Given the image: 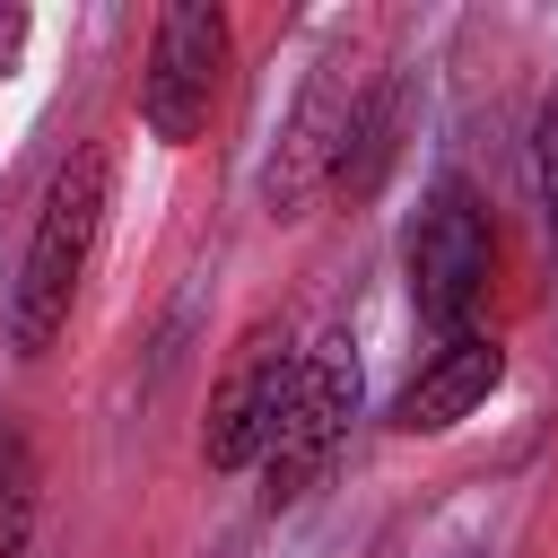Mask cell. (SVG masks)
Here are the masks:
<instances>
[{"label":"cell","instance_id":"7","mask_svg":"<svg viewBox=\"0 0 558 558\" xmlns=\"http://www.w3.org/2000/svg\"><path fill=\"white\" fill-rule=\"evenodd\" d=\"M506 384V349L488 340V331H462V340H436L427 357H418V375L392 392V410H384V427L392 436H445V427H462L488 392Z\"/></svg>","mask_w":558,"mask_h":558},{"label":"cell","instance_id":"10","mask_svg":"<svg viewBox=\"0 0 558 558\" xmlns=\"http://www.w3.org/2000/svg\"><path fill=\"white\" fill-rule=\"evenodd\" d=\"M26 35H35V9H0V78H17V61H26Z\"/></svg>","mask_w":558,"mask_h":558},{"label":"cell","instance_id":"11","mask_svg":"<svg viewBox=\"0 0 558 558\" xmlns=\"http://www.w3.org/2000/svg\"><path fill=\"white\" fill-rule=\"evenodd\" d=\"M453 558H480V549H453Z\"/></svg>","mask_w":558,"mask_h":558},{"label":"cell","instance_id":"5","mask_svg":"<svg viewBox=\"0 0 558 558\" xmlns=\"http://www.w3.org/2000/svg\"><path fill=\"white\" fill-rule=\"evenodd\" d=\"M296 366H305V349H296L288 314H262L235 340V357L209 392V418H201V462L209 471H262V453L279 436V410L296 392Z\"/></svg>","mask_w":558,"mask_h":558},{"label":"cell","instance_id":"2","mask_svg":"<svg viewBox=\"0 0 558 558\" xmlns=\"http://www.w3.org/2000/svg\"><path fill=\"white\" fill-rule=\"evenodd\" d=\"M366 87H375V78L357 70V44H323V52H314V70H305V87H296V105H288V122H279V148H270V166H262V209H270V218H305V201L340 174Z\"/></svg>","mask_w":558,"mask_h":558},{"label":"cell","instance_id":"3","mask_svg":"<svg viewBox=\"0 0 558 558\" xmlns=\"http://www.w3.org/2000/svg\"><path fill=\"white\" fill-rule=\"evenodd\" d=\"M401 270H410V305L427 331L462 340L480 296H488V270H497V235H488V209L471 201V183H436L410 218V244H401Z\"/></svg>","mask_w":558,"mask_h":558},{"label":"cell","instance_id":"4","mask_svg":"<svg viewBox=\"0 0 558 558\" xmlns=\"http://www.w3.org/2000/svg\"><path fill=\"white\" fill-rule=\"evenodd\" d=\"M227 9L218 0H166L157 9V35H148V70H140V122L148 140L166 148H192L209 131V105L227 87Z\"/></svg>","mask_w":558,"mask_h":558},{"label":"cell","instance_id":"6","mask_svg":"<svg viewBox=\"0 0 558 558\" xmlns=\"http://www.w3.org/2000/svg\"><path fill=\"white\" fill-rule=\"evenodd\" d=\"M349 418H357V349H349V340H323V349H305L296 392H288V410H279V436H270V453H262V506H270V514L296 506V497L331 471Z\"/></svg>","mask_w":558,"mask_h":558},{"label":"cell","instance_id":"8","mask_svg":"<svg viewBox=\"0 0 558 558\" xmlns=\"http://www.w3.org/2000/svg\"><path fill=\"white\" fill-rule=\"evenodd\" d=\"M35 445L17 427H0V558H26L35 549Z\"/></svg>","mask_w":558,"mask_h":558},{"label":"cell","instance_id":"9","mask_svg":"<svg viewBox=\"0 0 558 558\" xmlns=\"http://www.w3.org/2000/svg\"><path fill=\"white\" fill-rule=\"evenodd\" d=\"M532 183H541V209H549V235H558V96L532 122Z\"/></svg>","mask_w":558,"mask_h":558},{"label":"cell","instance_id":"1","mask_svg":"<svg viewBox=\"0 0 558 558\" xmlns=\"http://www.w3.org/2000/svg\"><path fill=\"white\" fill-rule=\"evenodd\" d=\"M105 209H113V157L105 148H70L52 166V183H44L35 227H26V253H17V288H9V349L17 357H44L70 331V305L87 288Z\"/></svg>","mask_w":558,"mask_h":558}]
</instances>
